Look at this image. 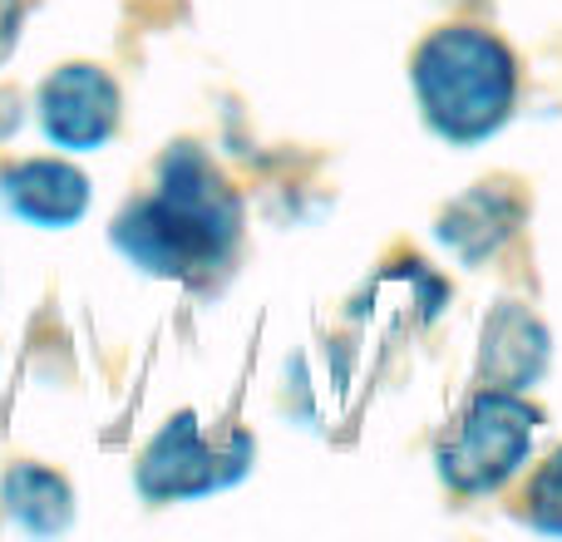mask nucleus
<instances>
[{
    "label": "nucleus",
    "instance_id": "obj_10",
    "mask_svg": "<svg viewBox=\"0 0 562 542\" xmlns=\"http://www.w3.org/2000/svg\"><path fill=\"white\" fill-rule=\"evenodd\" d=\"M524 504H528V523H533L538 533L562 538V449L533 474Z\"/></svg>",
    "mask_w": 562,
    "mask_h": 542
},
{
    "label": "nucleus",
    "instance_id": "obj_2",
    "mask_svg": "<svg viewBox=\"0 0 562 542\" xmlns=\"http://www.w3.org/2000/svg\"><path fill=\"white\" fill-rule=\"evenodd\" d=\"M409 79L429 128L449 144H484L498 134L518 94V65L508 45L474 25L435 30L419 45Z\"/></svg>",
    "mask_w": 562,
    "mask_h": 542
},
{
    "label": "nucleus",
    "instance_id": "obj_5",
    "mask_svg": "<svg viewBox=\"0 0 562 542\" xmlns=\"http://www.w3.org/2000/svg\"><path fill=\"white\" fill-rule=\"evenodd\" d=\"M40 128L69 154H94L119 128V84L99 65H65L40 84Z\"/></svg>",
    "mask_w": 562,
    "mask_h": 542
},
{
    "label": "nucleus",
    "instance_id": "obj_7",
    "mask_svg": "<svg viewBox=\"0 0 562 542\" xmlns=\"http://www.w3.org/2000/svg\"><path fill=\"white\" fill-rule=\"evenodd\" d=\"M548 360V336L528 310L504 306L484 330V375L494 389H524L543 375Z\"/></svg>",
    "mask_w": 562,
    "mask_h": 542
},
{
    "label": "nucleus",
    "instance_id": "obj_3",
    "mask_svg": "<svg viewBox=\"0 0 562 542\" xmlns=\"http://www.w3.org/2000/svg\"><path fill=\"white\" fill-rule=\"evenodd\" d=\"M538 409L518 399V389H494L488 385L474 405L464 409L459 429L439 449V474L454 494H488L498 488L518 464L528 459L533 444Z\"/></svg>",
    "mask_w": 562,
    "mask_h": 542
},
{
    "label": "nucleus",
    "instance_id": "obj_6",
    "mask_svg": "<svg viewBox=\"0 0 562 542\" xmlns=\"http://www.w3.org/2000/svg\"><path fill=\"white\" fill-rule=\"evenodd\" d=\"M0 197L20 223L35 227H75L89 213V178L59 158H25L0 173Z\"/></svg>",
    "mask_w": 562,
    "mask_h": 542
},
{
    "label": "nucleus",
    "instance_id": "obj_8",
    "mask_svg": "<svg viewBox=\"0 0 562 542\" xmlns=\"http://www.w3.org/2000/svg\"><path fill=\"white\" fill-rule=\"evenodd\" d=\"M0 498H5L10 518L35 538H55L75 523V494H69V484L40 464L10 468V474L0 478Z\"/></svg>",
    "mask_w": 562,
    "mask_h": 542
},
{
    "label": "nucleus",
    "instance_id": "obj_9",
    "mask_svg": "<svg viewBox=\"0 0 562 542\" xmlns=\"http://www.w3.org/2000/svg\"><path fill=\"white\" fill-rule=\"evenodd\" d=\"M514 217H518V203L479 188V193H469L464 203H454V213H449L445 227H439V242L454 247L464 262H479V257L494 252V247L514 233Z\"/></svg>",
    "mask_w": 562,
    "mask_h": 542
},
{
    "label": "nucleus",
    "instance_id": "obj_11",
    "mask_svg": "<svg viewBox=\"0 0 562 542\" xmlns=\"http://www.w3.org/2000/svg\"><path fill=\"white\" fill-rule=\"evenodd\" d=\"M20 10H25V0H0V59H5V55H10V45H15Z\"/></svg>",
    "mask_w": 562,
    "mask_h": 542
},
{
    "label": "nucleus",
    "instance_id": "obj_1",
    "mask_svg": "<svg viewBox=\"0 0 562 542\" xmlns=\"http://www.w3.org/2000/svg\"><path fill=\"white\" fill-rule=\"evenodd\" d=\"M243 227L237 193L198 148H173L158 188L114 223V247L154 276H203L227 262Z\"/></svg>",
    "mask_w": 562,
    "mask_h": 542
},
{
    "label": "nucleus",
    "instance_id": "obj_4",
    "mask_svg": "<svg viewBox=\"0 0 562 542\" xmlns=\"http://www.w3.org/2000/svg\"><path fill=\"white\" fill-rule=\"evenodd\" d=\"M252 464V444L243 434L213 444L193 415H178L164 434L148 444L144 464H138V494L154 504H173V498H203L217 488L237 484Z\"/></svg>",
    "mask_w": 562,
    "mask_h": 542
}]
</instances>
